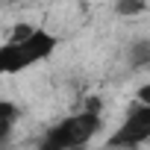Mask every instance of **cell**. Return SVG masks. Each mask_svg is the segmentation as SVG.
Masks as SVG:
<instances>
[{"mask_svg":"<svg viewBox=\"0 0 150 150\" xmlns=\"http://www.w3.org/2000/svg\"><path fill=\"white\" fill-rule=\"evenodd\" d=\"M112 9H115L118 18H141L150 9V3H147V0H115Z\"/></svg>","mask_w":150,"mask_h":150,"instance_id":"5","label":"cell"},{"mask_svg":"<svg viewBox=\"0 0 150 150\" xmlns=\"http://www.w3.org/2000/svg\"><path fill=\"white\" fill-rule=\"evenodd\" d=\"M59 47V35H53L44 27L33 24H15L9 30V38L0 44V77H15L41 62H47Z\"/></svg>","mask_w":150,"mask_h":150,"instance_id":"1","label":"cell"},{"mask_svg":"<svg viewBox=\"0 0 150 150\" xmlns=\"http://www.w3.org/2000/svg\"><path fill=\"white\" fill-rule=\"evenodd\" d=\"M127 62L135 71H147L150 68V38H135L127 47Z\"/></svg>","mask_w":150,"mask_h":150,"instance_id":"4","label":"cell"},{"mask_svg":"<svg viewBox=\"0 0 150 150\" xmlns=\"http://www.w3.org/2000/svg\"><path fill=\"white\" fill-rule=\"evenodd\" d=\"M0 121L3 124H18L21 121V109L15 106V100H0Z\"/></svg>","mask_w":150,"mask_h":150,"instance_id":"6","label":"cell"},{"mask_svg":"<svg viewBox=\"0 0 150 150\" xmlns=\"http://www.w3.org/2000/svg\"><path fill=\"white\" fill-rule=\"evenodd\" d=\"M12 129H15V124H3L0 121V147H6L12 141Z\"/></svg>","mask_w":150,"mask_h":150,"instance_id":"7","label":"cell"},{"mask_svg":"<svg viewBox=\"0 0 150 150\" xmlns=\"http://www.w3.org/2000/svg\"><path fill=\"white\" fill-rule=\"evenodd\" d=\"M100 129H103L100 100L88 97L80 112L65 115L62 121H56L53 127H47L44 135L38 138V147L41 150H77V147H86L88 141H94V135Z\"/></svg>","mask_w":150,"mask_h":150,"instance_id":"2","label":"cell"},{"mask_svg":"<svg viewBox=\"0 0 150 150\" xmlns=\"http://www.w3.org/2000/svg\"><path fill=\"white\" fill-rule=\"evenodd\" d=\"M150 141V103L132 100L124 121L118 124V129L109 135V147H141Z\"/></svg>","mask_w":150,"mask_h":150,"instance_id":"3","label":"cell"},{"mask_svg":"<svg viewBox=\"0 0 150 150\" xmlns=\"http://www.w3.org/2000/svg\"><path fill=\"white\" fill-rule=\"evenodd\" d=\"M135 100H141V103H150V83H144V86L135 91Z\"/></svg>","mask_w":150,"mask_h":150,"instance_id":"8","label":"cell"}]
</instances>
